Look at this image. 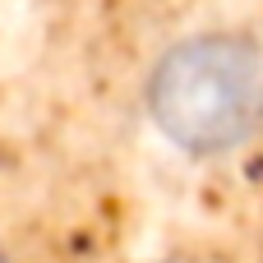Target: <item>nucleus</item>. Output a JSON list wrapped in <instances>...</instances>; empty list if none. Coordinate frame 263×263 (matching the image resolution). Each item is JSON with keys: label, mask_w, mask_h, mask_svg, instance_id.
<instances>
[{"label": "nucleus", "mask_w": 263, "mask_h": 263, "mask_svg": "<svg viewBox=\"0 0 263 263\" xmlns=\"http://www.w3.org/2000/svg\"><path fill=\"white\" fill-rule=\"evenodd\" d=\"M153 129L185 157H227L263 134V37L208 28L171 42L143 83Z\"/></svg>", "instance_id": "f257e3e1"}, {"label": "nucleus", "mask_w": 263, "mask_h": 263, "mask_svg": "<svg viewBox=\"0 0 263 263\" xmlns=\"http://www.w3.org/2000/svg\"><path fill=\"white\" fill-rule=\"evenodd\" d=\"M143 263H217L208 254H162V259H143Z\"/></svg>", "instance_id": "f03ea898"}, {"label": "nucleus", "mask_w": 263, "mask_h": 263, "mask_svg": "<svg viewBox=\"0 0 263 263\" xmlns=\"http://www.w3.org/2000/svg\"><path fill=\"white\" fill-rule=\"evenodd\" d=\"M0 263H9V259H5V245H0Z\"/></svg>", "instance_id": "7ed1b4c3"}]
</instances>
